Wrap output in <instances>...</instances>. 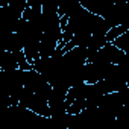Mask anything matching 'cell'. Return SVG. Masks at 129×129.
Here are the masks:
<instances>
[{
    "label": "cell",
    "mask_w": 129,
    "mask_h": 129,
    "mask_svg": "<svg viewBox=\"0 0 129 129\" xmlns=\"http://www.w3.org/2000/svg\"><path fill=\"white\" fill-rule=\"evenodd\" d=\"M62 129H69V127H62Z\"/></svg>",
    "instance_id": "cell-2"
},
{
    "label": "cell",
    "mask_w": 129,
    "mask_h": 129,
    "mask_svg": "<svg viewBox=\"0 0 129 129\" xmlns=\"http://www.w3.org/2000/svg\"><path fill=\"white\" fill-rule=\"evenodd\" d=\"M127 30H129V26H126V24L111 27V29L108 30V34H106V40H108V43H114L117 38H120L121 35H124Z\"/></svg>",
    "instance_id": "cell-1"
}]
</instances>
